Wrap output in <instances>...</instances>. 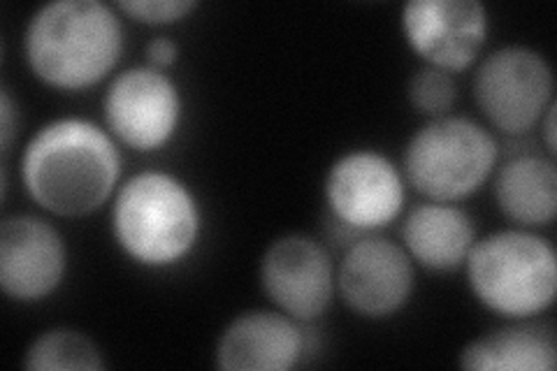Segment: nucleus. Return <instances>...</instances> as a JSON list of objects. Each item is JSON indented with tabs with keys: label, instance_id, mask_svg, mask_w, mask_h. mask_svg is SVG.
I'll return each mask as SVG.
<instances>
[{
	"label": "nucleus",
	"instance_id": "f257e3e1",
	"mask_svg": "<svg viewBox=\"0 0 557 371\" xmlns=\"http://www.w3.org/2000/svg\"><path fill=\"white\" fill-rule=\"evenodd\" d=\"M119 143L108 128L82 116H63L33 133L22 153V184L49 214L82 219L119 190Z\"/></svg>",
	"mask_w": 557,
	"mask_h": 371
},
{
	"label": "nucleus",
	"instance_id": "f03ea898",
	"mask_svg": "<svg viewBox=\"0 0 557 371\" xmlns=\"http://www.w3.org/2000/svg\"><path fill=\"white\" fill-rule=\"evenodd\" d=\"M119 10L102 0H51L35 10L24 33L30 73L61 91H84L108 77L124 57Z\"/></svg>",
	"mask_w": 557,
	"mask_h": 371
},
{
	"label": "nucleus",
	"instance_id": "7ed1b4c3",
	"mask_svg": "<svg viewBox=\"0 0 557 371\" xmlns=\"http://www.w3.org/2000/svg\"><path fill=\"white\" fill-rule=\"evenodd\" d=\"M202 207L177 174L145 170L119 186L112 202V235L128 260L147 270L184 262L202 237Z\"/></svg>",
	"mask_w": 557,
	"mask_h": 371
},
{
	"label": "nucleus",
	"instance_id": "20e7f679",
	"mask_svg": "<svg viewBox=\"0 0 557 371\" xmlns=\"http://www.w3.org/2000/svg\"><path fill=\"white\" fill-rule=\"evenodd\" d=\"M465 268L479 302L509 321L544 313L555 302L557 253L546 237L528 227L476 239Z\"/></svg>",
	"mask_w": 557,
	"mask_h": 371
},
{
	"label": "nucleus",
	"instance_id": "39448f33",
	"mask_svg": "<svg viewBox=\"0 0 557 371\" xmlns=\"http://www.w3.org/2000/svg\"><path fill=\"white\" fill-rule=\"evenodd\" d=\"M499 158L493 133L458 114L430 119L403 151L407 184L434 202H460L491 180Z\"/></svg>",
	"mask_w": 557,
	"mask_h": 371
},
{
	"label": "nucleus",
	"instance_id": "423d86ee",
	"mask_svg": "<svg viewBox=\"0 0 557 371\" xmlns=\"http://www.w3.org/2000/svg\"><path fill=\"white\" fill-rule=\"evenodd\" d=\"M555 77L548 59L532 47L507 45L487 54L474 73L472 91L479 110L493 128L522 135L555 102Z\"/></svg>",
	"mask_w": 557,
	"mask_h": 371
},
{
	"label": "nucleus",
	"instance_id": "0eeeda50",
	"mask_svg": "<svg viewBox=\"0 0 557 371\" xmlns=\"http://www.w3.org/2000/svg\"><path fill=\"white\" fill-rule=\"evenodd\" d=\"M323 196L333 221L362 237L399 219L407 202V180L386 153L354 149L330 165Z\"/></svg>",
	"mask_w": 557,
	"mask_h": 371
},
{
	"label": "nucleus",
	"instance_id": "6e6552de",
	"mask_svg": "<svg viewBox=\"0 0 557 371\" xmlns=\"http://www.w3.org/2000/svg\"><path fill=\"white\" fill-rule=\"evenodd\" d=\"M104 128L135 151H159L180 133L184 96L163 70L135 65L119 73L102 98Z\"/></svg>",
	"mask_w": 557,
	"mask_h": 371
},
{
	"label": "nucleus",
	"instance_id": "1a4fd4ad",
	"mask_svg": "<svg viewBox=\"0 0 557 371\" xmlns=\"http://www.w3.org/2000/svg\"><path fill=\"white\" fill-rule=\"evenodd\" d=\"M260 286L278 311L300 325L313 323L333 305L337 270L321 242L288 233L276 237L260 258Z\"/></svg>",
	"mask_w": 557,
	"mask_h": 371
},
{
	"label": "nucleus",
	"instance_id": "9d476101",
	"mask_svg": "<svg viewBox=\"0 0 557 371\" xmlns=\"http://www.w3.org/2000/svg\"><path fill=\"white\" fill-rule=\"evenodd\" d=\"M399 24L413 54L450 75L474 65L491 35V14L479 0H409Z\"/></svg>",
	"mask_w": 557,
	"mask_h": 371
},
{
	"label": "nucleus",
	"instance_id": "9b49d317",
	"mask_svg": "<svg viewBox=\"0 0 557 371\" xmlns=\"http://www.w3.org/2000/svg\"><path fill=\"white\" fill-rule=\"evenodd\" d=\"M416 288V262L403 244L381 235H362L348 244L337 268L342 302L362 318L395 316L403 311Z\"/></svg>",
	"mask_w": 557,
	"mask_h": 371
},
{
	"label": "nucleus",
	"instance_id": "f8f14e48",
	"mask_svg": "<svg viewBox=\"0 0 557 371\" xmlns=\"http://www.w3.org/2000/svg\"><path fill=\"white\" fill-rule=\"evenodd\" d=\"M67 274V244L42 217L12 214L0 223V288L22 305L42 302Z\"/></svg>",
	"mask_w": 557,
	"mask_h": 371
},
{
	"label": "nucleus",
	"instance_id": "ddd939ff",
	"mask_svg": "<svg viewBox=\"0 0 557 371\" xmlns=\"http://www.w3.org/2000/svg\"><path fill=\"white\" fill-rule=\"evenodd\" d=\"M305 353L300 323L278 309H249L223 327L214 364L223 371H288Z\"/></svg>",
	"mask_w": 557,
	"mask_h": 371
},
{
	"label": "nucleus",
	"instance_id": "4468645a",
	"mask_svg": "<svg viewBox=\"0 0 557 371\" xmlns=\"http://www.w3.org/2000/svg\"><path fill=\"white\" fill-rule=\"evenodd\" d=\"M476 225L453 202L416 205L403 225V246L413 262L432 272H453L476 244Z\"/></svg>",
	"mask_w": 557,
	"mask_h": 371
},
{
	"label": "nucleus",
	"instance_id": "2eb2a0df",
	"mask_svg": "<svg viewBox=\"0 0 557 371\" xmlns=\"http://www.w3.org/2000/svg\"><path fill=\"white\" fill-rule=\"evenodd\" d=\"M458 364L472 371H553L557 367V337L548 323L516 318L469 342L458 353Z\"/></svg>",
	"mask_w": 557,
	"mask_h": 371
},
{
	"label": "nucleus",
	"instance_id": "dca6fc26",
	"mask_svg": "<svg viewBox=\"0 0 557 371\" xmlns=\"http://www.w3.org/2000/svg\"><path fill=\"white\" fill-rule=\"evenodd\" d=\"M495 200L504 217L518 227H542L557 214L555 158L520 153L509 158L495 174Z\"/></svg>",
	"mask_w": 557,
	"mask_h": 371
},
{
	"label": "nucleus",
	"instance_id": "f3484780",
	"mask_svg": "<svg viewBox=\"0 0 557 371\" xmlns=\"http://www.w3.org/2000/svg\"><path fill=\"white\" fill-rule=\"evenodd\" d=\"M24 367L30 371H102L104 353L89 334L75 327H51L26 348Z\"/></svg>",
	"mask_w": 557,
	"mask_h": 371
},
{
	"label": "nucleus",
	"instance_id": "a211bd4d",
	"mask_svg": "<svg viewBox=\"0 0 557 371\" xmlns=\"http://www.w3.org/2000/svg\"><path fill=\"white\" fill-rule=\"evenodd\" d=\"M407 98L418 114L428 119L446 116L458 100L456 77L440 67L425 65L411 75L407 84Z\"/></svg>",
	"mask_w": 557,
	"mask_h": 371
},
{
	"label": "nucleus",
	"instance_id": "6ab92c4d",
	"mask_svg": "<svg viewBox=\"0 0 557 371\" xmlns=\"http://www.w3.org/2000/svg\"><path fill=\"white\" fill-rule=\"evenodd\" d=\"M114 8L139 24L170 26L186 20L200 3L198 0H119Z\"/></svg>",
	"mask_w": 557,
	"mask_h": 371
},
{
	"label": "nucleus",
	"instance_id": "aec40b11",
	"mask_svg": "<svg viewBox=\"0 0 557 371\" xmlns=\"http://www.w3.org/2000/svg\"><path fill=\"white\" fill-rule=\"evenodd\" d=\"M145 54H147V65L168 73V70L180 61V47L172 38H165V35H156L153 40L147 42Z\"/></svg>",
	"mask_w": 557,
	"mask_h": 371
},
{
	"label": "nucleus",
	"instance_id": "412c9836",
	"mask_svg": "<svg viewBox=\"0 0 557 371\" xmlns=\"http://www.w3.org/2000/svg\"><path fill=\"white\" fill-rule=\"evenodd\" d=\"M16 112H14V102L10 98V91L8 88H3V104H0V147H3V156L10 153V147H12V139H14V133H16Z\"/></svg>",
	"mask_w": 557,
	"mask_h": 371
},
{
	"label": "nucleus",
	"instance_id": "4be33fe9",
	"mask_svg": "<svg viewBox=\"0 0 557 371\" xmlns=\"http://www.w3.org/2000/svg\"><path fill=\"white\" fill-rule=\"evenodd\" d=\"M555 112H557V102H553L550 108L546 110V114L542 116V121H539V128H542V135H544V147L548 151L550 158H555V147H557V131H555Z\"/></svg>",
	"mask_w": 557,
	"mask_h": 371
}]
</instances>
